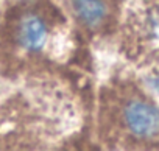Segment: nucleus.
Returning <instances> with one entry per match:
<instances>
[{
  "label": "nucleus",
  "mask_w": 159,
  "mask_h": 151,
  "mask_svg": "<svg viewBox=\"0 0 159 151\" xmlns=\"http://www.w3.org/2000/svg\"><path fill=\"white\" fill-rule=\"evenodd\" d=\"M69 16L58 0H11L0 7V72L39 77L70 42Z\"/></svg>",
  "instance_id": "f257e3e1"
},
{
  "label": "nucleus",
  "mask_w": 159,
  "mask_h": 151,
  "mask_svg": "<svg viewBox=\"0 0 159 151\" xmlns=\"http://www.w3.org/2000/svg\"><path fill=\"white\" fill-rule=\"evenodd\" d=\"M78 109L56 78L30 77L0 104V148H48L72 132Z\"/></svg>",
  "instance_id": "f03ea898"
},
{
  "label": "nucleus",
  "mask_w": 159,
  "mask_h": 151,
  "mask_svg": "<svg viewBox=\"0 0 159 151\" xmlns=\"http://www.w3.org/2000/svg\"><path fill=\"white\" fill-rule=\"evenodd\" d=\"M97 140L109 149L159 148V106L129 78L106 81L98 91Z\"/></svg>",
  "instance_id": "7ed1b4c3"
},
{
  "label": "nucleus",
  "mask_w": 159,
  "mask_h": 151,
  "mask_svg": "<svg viewBox=\"0 0 159 151\" xmlns=\"http://www.w3.org/2000/svg\"><path fill=\"white\" fill-rule=\"evenodd\" d=\"M120 28V50L137 65L159 61V0H136Z\"/></svg>",
  "instance_id": "20e7f679"
},
{
  "label": "nucleus",
  "mask_w": 159,
  "mask_h": 151,
  "mask_svg": "<svg viewBox=\"0 0 159 151\" xmlns=\"http://www.w3.org/2000/svg\"><path fill=\"white\" fill-rule=\"evenodd\" d=\"M73 30L86 41L105 39L120 24V0H59Z\"/></svg>",
  "instance_id": "39448f33"
}]
</instances>
